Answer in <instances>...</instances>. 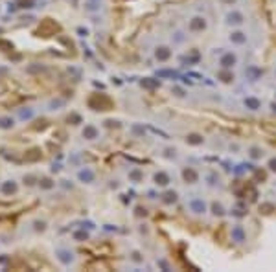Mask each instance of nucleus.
<instances>
[{
  "label": "nucleus",
  "mask_w": 276,
  "mask_h": 272,
  "mask_svg": "<svg viewBox=\"0 0 276 272\" xmlns=\"http://www.w3.org/2000/svg\"><path fill=\"white\" fill-rule=\"evenodd\" d=\"M59 30V26L52 20V19H44L43 22H41V26L37 30V35H43V37H50V35H54V33Z\"/></svg>",
  "instance_id": "obj_1"
},
{
  "label": "nucleus",
  "mask_w": 276,
  "mask_h": 272,
  "mask_svg": "<svg viewBox=\"0 0 276 272\" xmlns=\"http://www.w3.org/2000/svg\"><path fill=\"white\" fill-rule=\"evenodd\" d=\"M11 125H13L11 118H0V127H2V129H9Z\"/></svg>",
  "instance_id": "obj_4"
},
{
  "label": "nucleus",
  "mask_w": 276,
  "mask_h": 272,
  "mask_svg": "<svg viewBox=\"0 0 276 272\" xmlns=\"http://www.w3.org/2000/svg\"><path fill=\"white\" fill-rule=\"evenodd\" d=\"M17 4H19V7H31L33 6L31 0H17Z\"/></svg>",
  "instance_id": "obj_9"
},
{
  "label": "nucleus",
  "mask_w": 276,
  "mask_h": 272,
  "mask_svg": "<svg viewBox=\"0 0 276 272\" xmlns=\"http://www.w3.org/2000/svg\"><path fill=\"white\" fill-rule=\"evenodd\" d=\"M0 48H2L4 52H11V50H13V44H11V42H7V41H2V39H0Z\"/></svg>",
  "instance_id": "obj_5"
},
{
  "label": "nucleus",
  "mask_w": 276,
  "mask_h": 272,
  "mask_svg": "<svg viewBox=\"0 0 276 272\" xmlns=\"http://www.w3.org/2000/svg\"><path fill=\"white\" fill-rule=\"evenodd\" d=\"M20 116H22V118H30V116H31V110H22Z\"/></svg>",
  "instance_id": "obj_13"
},
{
  "label": "nucleus",
  "mask_w": 276,
  "mask_h": 272,
  "mask_svg": "<svg viewBox=\"0 0 276 272\" xmlns=\"http://www.w3.org/2000/svg\"><path fill=\"white\" fill-rule=\"evenodd\" d=\"M83 134H85V138H96V129L94 127H87Z\"/></svg>",
  "instance_id": "obj_7"
},
{
  "label": "nucleus",
  "mask_w": 276,
  "mask_h": 272,
  "mask_svg": "<svg viewBox=\"0 0 276 272\" xmlns=\"http://www.w3.org/2000/svg\"><path fill=\"white\" fill-rule=\"evenodd\" d=\"M79 178H81V180H85V182H90L92 180V173L90 171H81L79 173Z\"/></svg>",
  "instance_id": "obj_8"
},
{
  "label": "nucleus",
  "mask_w": 276,
  "mask_h": 272,
  "mask_svg": "<svg viewBox=\"0 0 276 272\" xmlns=\"http://www.w3.org/2000/svg\"><path fill=\"white\" fill-rule=\"evenodd\" d=\"M156 57H160V59H166V57H168V52H166V48H160V52H156Z\"/></svg>",
  "instance_id": "obj_11"
},
{
  "label": "nucleus",
  "mask_w": 276,
  "mask_h": 272,
  "mask_svg": "<svg viewBox=\"0 0 276 272\" xmlns=\"http://www.w3.org/2000/svg\"><path fill=\"white\" fill-rule=\"evenodd\" d=\"M76 237H78V239H87V234H83V232H78V234H76Z\"/></svg>",
  "instance_id": "obj_14"
},
{
  "label": "nucleus",
  "mask_w": 276,
  "mask_h": 272,
  "mask_svg": "<svg viewBox=\"0 0 276 272\" xmlns=\"http://www.w3.org/2000/svg\"><path fill=\"white\" fill-rule=\"evenodd\" d=\"M24 160L26 162H37V160H41V149H30L26 153V156H24Z\"/></svg>",
  "instance_id": "obj_2"
},
{
  "label": "nucleus",
  "mask_w": 276,
  "mask_h": 272,
  "mask_svg": "<svg viewBox=\"0 0 276 272\" xmlns=\"http://www.w3.org/2000/svg\"><path fill=\"white\" fill-rule=\"evenodd\" d=\"M155 178H156V182H158V184H168V177H166L164 173H160V175H156Z\"/></svg>",
  "instance_id": "obj_10"
},
{
  "label": "nucleus",
  "mask_w": 276,
  "mask_h": 272,
  "mask_svg": "<svg viewBox=\"0 0 276 272\" xmlns=\"http://www.w3.org/2000/svg\"><path fill=\"white\" fill-rule=\"evenodd\" d=\"M144 85H146V87H155L156 83L155 81H144Z\"/></svg>",
  "instance_id": "obj_15"
},
{
  "label": "nucleus",
  "mask_w": 276,
  "mask_h": 272,
  "mask_svg": "<svg viewBox=\"0 0 276 272\" xmlns=\"http://www.w3.org/2000/svg\"><path fill=\"white\" fill-rule=\"evenodd\" d=\"M2 191H4V193H7V195H9V193H15V191H17L15 182H6V184L2 186Z\"/></svg>",
  "instance_id": "obj_3"
},
{
  "label": "nucleus",
  "mask_w": 276,
  "mask_h": 272,
  "mask_svg": "<svg viewBox=\"0 0 276 272\" xmlns=\"http://www.w3.org/2000/svg\"><path fill=\"white\" fill-rule=\"evenodd\" d=\"M41 186H43V188H52V182H50L48 178H44V180L41 182Z\"/></svg>",
  "instance_id": "obj_12"
},
{
  "label": "nucleus",
  "mask_w": 276,
  "mask_h": 272,
  "mask_svg": "<svg viewBox=\"0 0 276 272\" xmlns=\"http://www.w3.org/2000/svg\"><path fill=\"white\" fill-rule=\"evenodd\" d=\"M59 259H61L63 263H70V261H72V254H68V252H59Z\"/></svg>",
  "instance_id": "obj_6"
}]
</instances>
